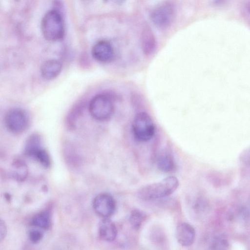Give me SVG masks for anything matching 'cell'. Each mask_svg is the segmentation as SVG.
<instances>
[{
	"instance_id": "obj_1",
	"label": "cell",
	"mask_w": 250,
	"mask_h": 250,
	"mask_svg": "<svg viewBox=\"0 0 250 250\" xmlns=\"http://www.w3.org/2000/svg\"><path fill=\"white\" fill-rule=\"evenodd\" d=\"M178 179L175 176L167 177L161 181L146 185L139 189V198L144 201H151L168 196L178 188Z\"/></svg>"
},
{
	"instance_id": "obj_2",
	"label": "cell",
	"mask_w": 250,
	"mask_h": 250,
	"mask_svg": "<svg viewBox=\"0 0 250 250\" xmlns=\"http://www.w3.org/2000/svg\"><path fill=\"white\" fill-rule=\"evenodd\" d=\"M41 28L47 41L55 42L62 39L64 36V24L60 13L56 10L48 11L42 19Z\"/></svg>"
},
{
	"instance_id": "obj_3",
	"label": "cell",
	"mask_w": 250,
	"mask_h": 250,
	"mask_svg": "<svg viewBox=\"0 0 250 250\" xmlns=\"http://www.w3.org/2000/svg\"><path fill=\"white\" fill-rule=\"evenodd\" d=\"M89 111L94 119L99 121H106L112 116L114 107L108 96L100 94L95 95L90 100Z\"/></svg>"
},
{
	"instance_id": "obj_4",
	"label": "cell",
	"mask_w": 250,
	"mask_h": 250,
	"mask_svg": "<svg viewBox=\"0 0 250 250\" xmlns=\"http://www.w3.org/2000/svg\"><path fill=\"white\" fill-rule=\"evenodd\" d=\"M132 130L137 140L146 142L150 140L154 135L155 126L149 115L145 112H141L134 118Z\"/></svg>"
},
{
	"instance_id": "obj_5",
	"label": "cell",
	"mask_w": 250,
	"mask_h": 250,
	"mask_svg": "<svg viewBox=\"0 0 250 250\" xmlns=\"http://www.w3.org/2000/svg\"><path fill=\"white\" fill-rule=\"evenodd\" d=\"M4 122L9 131L14 134H20L26 130L30 121L27 113L23 109L14 108L7 112Z\"/></svg>"
},
{
	"instance_id": "obj_6",
	"label": "cell",
	"mask_w": 250,
	"mask_h": 250,
	"mask_svg": "<svg viewBox=\"0 0 250 250\" xmlns=\"http://www.w3.org/2000/svg\"><path fill=\"white\" fill-rule=\"evenodd\" d=\"M176 7L170 2H164L153 9L151 14L153 23L158 28L165 29L170 26L176 16Z\"/></svg>"
},
{
	"instance_id": "obj_7",
	"label": "cell",
	"mask_w": 250,
	"mask_h": 250,
	"mask_svg": "<svg viewBox=\"0 0 250 250\" xmlns=\"http://www.w3.org/2000/svg\"><path fill=\"white\" fill-rule=\"evenodd\" d=\"M93 207L98 215L104 218H108L114 213L116 203L111 195L107 193H101L94 198Z\"/></svg>"
},
{
	"instance_id": "obj_8",
	"label": "cell",
	"mask_w": 250,
	"mask_h": 250,
	"mask_svg": "<svg viewBox=\"0 0 250 250\" xmlns=\"http://www.w3.org/2000/svg\"><path fill=\"white\" fill-rule=\"evenodd\" d=\"M196 231L194 227L187 222L179 223L176 229V238L182 246L189 247L194 242Z\"/></svg>"
},
{
	"instance_id": "obj_9",
	"label": "cell",
	"mask_w": 250,
	"mask_h": 250,
	"mask_svg": "<svg viewBox=\"0 0 250 250\" xmlns=\"http://www.w3.org/2000/svg\"><path fill=\"white\" fill-rule=\"evenodd\" d=\"M93 58L97 61L106 63L110 62L114 57V50L111 44L105 41L96 43L91 51Z\"/></svg>"
},
{
	"instance_id": "obj_10",
	"label": "cell",
	"mask_w": 250,
	"mask_h": 250,
	"mask_svg": "<svg viewBox=\"0 0 250 250\" xmlns=\"http://www.w3.org/2000/svg\"><path fill=\"white\" fill-rule=\"evenodd\" d=\"M62 68V64L60 61L54 59L49 60L42 64L41 75L46 80H53L61 73Z\"/></svg>"
},
{
	"instance_id": "obj_11",
	"label": "cell",
	"mask_w": 250,
	"mask_h": 250,
	"mask_svg": "<svg viewBox=\"0 0 250 250\" xmlns=\"http://www.w3.org/2000/svg\"><path fill=\"white\" fill-rule=\"evenodd\" d=\"M98 231L100 237L107 242L114 241L117 234L116 226L107 218H104L100 222Z\"/></svg>"
},
{
	"instance_id": "obj_12",
	"label": "cell",
	"mask_w": 250,
	"mask_h": 250,
	"mask_svg": "<svg viewBox=\"0 0 250 250\" xmlns=\"http://www.w3.org/2000/svg\"><path fill=\"white\" fill-rule=\"evenodd\" d=\"M141 45L144 53L147 56L151 55L156 50V39L152 30L148 26L145 27L142 31Z\"/></svg>"
},
{
	"instance_id": "obj_13",
	"label": "cell",
	"mask_w": 250,
	"mask_h": 250,
	"mask_svg": "<svg viewBox=\"0 0 250 250\" xmlns=\"http://www.w3.org/2000/svg\"><path fill=\"white\" fill-rule=\"evenodd\" d=\"M11 175L14 180L22 182L26 180L28 175L27 165L22 159L16 158L12 163Z\"/></svg>"
},
{
	"instance_id": "obj_14",
	"label": "cell",
	"mask_w": 250,
	"mask_h": 250,
	"mask_svg": "<svg viewBox=\"0 0 250 250\" xmlns=\"http://www.w3.org/2000/svg\"><path fill=\"white\" fill-rule=\"evenodd\" d=\"M157 166L159 170L164 172L173 171L176 167L173 156L168 152H163L157 160Z\"/></svg>"
},
{
	"instance_id": "obj_15",
	"label": "cell",
	"mask_w": 250,
	"mask_h": 250,
	"mask_svg": "<svg viewBox=\"0 0 250 250\" xmlns=\"http://www.w3.org/2000/svg\"><path fill=\"white\" fill-rule=\"evenodd\" d=\"M32 226L44 229H48L51 225L50 213L48 210L40 211L35 214L31 220Z\"/></svg>"
},
{
	"instance_id": "obj_16",
	"label": "cell",
	"mask_w": 250,
	"mask_h": 250,
	"mask_svg": "<svg viewBox=\"0 0 250 250\" xmlns=\"http://www.w3.org/2000/svg\"><path fill=\"white\" fill-rule=\"evenodd\" d=\"M41 145V138L38 134L31 135L27 139L25 145L24 154L28 156L33 157L35 153L42 148Z\"/></svg>"
},
{
	"instance_id": "obj_17",
	"label": "cell",
	"mask_w": 250,
	"mask_h": 250,
	"mask_svg": "<svg viewBox=\"0 0 250 250\" xmlns=\"http://www.w3.org/2000/svg\"><path fill=\"white\" fill-rule=\"evenodd\" d=\"M146 218V215L141 210L135 209L133 210L129 217L131 225L135 229H138Z\"/></svg>"
},
{
	"instance_id": "obj_18",
	"label": "cell",
	"mask_w": 250,
	"mask_h": 250,
	"mask_svg": "<svg viewBox=\"0 0 250 250\" xmlns=\"http://www.w3.org/2000/svg\"><path fill=\"white\" fill-rule=\"evenodd\" d=\"M34 158L44 167L48 168L51 165V158L48 152L41 148L34 154Z\"/></svg>"
},
{
	"instance_id": "obj_19",
	"label": "cell",
	"mask_w": 250,
	"mask_h": 250,
	"mask_svg": "<svg viewBox=\"0 0 250 250\" xmlns=\"http://www.w3.org/2000/svg\"><path fill=\"white\" fill-rule=\"evenodd\" d=\"M43 236L42 232L38 229H33L29 232V240L33 244L40 242L42 239Z\"/></svg>"
},
{
	"instance_id": "obj_20",
	"label": "cell",
	"mask_w": 250,
	"mask_h": 250,
	"mask_svg": "<svg viewBox=\"0 0 250 250\" xmlns=\"http://www.w3.org/2000/svg\"><path fill=\"white\" fill-rule=\"evenodd\" d=\"M228 246V243L223 237H217L213 240L211 246L214 249H224V247Z\"/></svg>"
},
{
	"instance_id": "obj_21",
	"label": "cell",
	"mask_w": 250,
	"mask_h": 250,
	"mask_svg": "<svg viewBox=\"0 0 250 250\" xmlns=\"http://www.w3.org/2000/svg\"><path fill=\"white\" fill-rule=\"evenodd\" d=\"M7 232V229L5 222L0 218V242L5 238Z\"/></svg>"
},
{
	"instance_id": "obj_22",
	"label": "cell",
	"mask_w": 250,
	"mask_h": 250,
	"mask_svg": "<svg viewBox=\"0 0 250 250\" xmlns=\"http://www.w3.org/2000/svg\"><path fill=\"white\" fill-rule=\"evenodd\" d=\"M4 197L5 199L7 200L8 202H10L11 200V195L8 193H4Z\"/></svg>"
}]
</instances>
